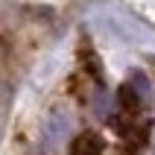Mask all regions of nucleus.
<instances>
[{
	"label": "nucleus",
	"mask_w": 155,
	"mask_h": 155,
	"mask_svg": "<svg viewBox=\"0 0 155 155\" xmlns=\"http://www.w3.org/2000/svg\"><path fill=\"white\" fill-rule=\"evenodd\" d=\"M70 155H103V140L97 135H82V138L73 140Z\"/></svg>",
	"instance_id": "obj_2"
},
{
	"label": "nucleus",
	"mask_w": 155,
	"mask_h": 155,
	"mask_svg": "<svg viewBox=\"0 0 155 155\" xmlns=\"http://www.w3.org/2000/svg\"><path fill=\"white\" fill-rule=\"evenodd\" d=\"M100 21H103L105 29H108L117 41H123V44H138V47H147V44L155 41L152 32H149L140 21H135V18H129V15H120V12H114V9L100 12Z\"/></svg>",
	"instance_id": "obj_1"
}]
</instances>
